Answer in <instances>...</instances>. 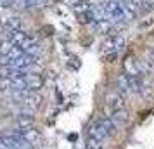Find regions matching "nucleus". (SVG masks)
<instances>
[{"instance_id":"obj_1","label":"nucleus","mask_w":154,"mask_h":149,"mask_svg":"<svg viewBox=\"0 0 154 149\" xmlns=\"http://www.w3.org/2000/svg\"><path fill=\"white\" fill-rule=\"evenodd\" d=\"M116 130H118V127L114 125V121L111 118H100V120H95L88 127V137L104 141V139L116 134Z\"/></svg>"},{"instance_id":"obj_2","label":"nucleus","mask_w":154,"mask_h":149,"mask_svg":"<svg viewBox=\"0 0 154 149\" xmlns=\"http://www.w3.org/2000/svg\"><path fill=\"white\" fill-rule=\"evenodd\" d=\"M125 47V38L121 35H109L102 43V50L106 54H118L119 50Z\"/></svg>"},{"instance_id":"obj_3","label":"nucleus","mask_w":154,"mask_h":149,"mask_svg":"<svg viewBox=\"0 0 154 149\" xmlns=\"http://www.w3.org/2000/svg\"><path fill=\"white\" fill-rule=\"evenodd\" d=\"M106 107H107V111L111 114L125 109V97L118 92H109L107 97H106Z\"/></svg>"},{"instance_id":"obj_4","label":"nucleus","mask_w":154,"mask_h":149,"mask_svg":"<svg viewBox=\"0 0 154 149\" xmlns=\"http://www.w3.org/2000/svg\"><path fill=\"white\" fill-rule=\"evenodd\" d=\"M23 78H24V88L29 92H38L43 87V78L38 73H26Z\"/></svg>"},{"instance_id":"obj_5","label":"nucleus","mask_w":154,"mask_h":149,"mask_svg":"<svg viewBox=\"0 0 154 149\" xmlns=\"http://www.w3.org/2000/svg\"><path fill=\"white\" fill-rule=\"evenodd\" d=\"M19 134H21L23 141H26L29 146H33V147H38V146H40V142H42V134H40L35 127L23 128V130H19Z\"/></svg>"},{"instance_id":"obj_6","label":"nucleus","mask_w":154,"mask_h":149,"mask_svg":"<svg viewBox=\"0 0 154 149\" xmlns=\"http://www.w3.org/2000/svg\"><path fill=\"white\" fill-rule=\"evenodd\" d=\"M33 125H35V116L31 114L29 109H26V111H23V113H19L16 116V127L19 128V130H23V128H31Z\"/></svg>"},{"instance_id":"obj_7","label":"nucleus","mask_w":154,"mask_h":149,"mask_svg":"<svg viewBox=\"0 0 154 149\" xmlns=\"http://www.w3.org/2000/svg\"><path fill=\"white\" fill-rule=\"evenodd\" d=\"M92 28H94V31H97V33H111L112 28H114V24H112L109 19H97V21H94L90 24Z\"/></svg>"},{"instance_id":"obj_8","label":"nucleus","mask_w":154,"mask_h":149,"mask_svg":"<svg viewBox=\"0 0 154 149\" xmlns=\"http://www.w3.org/2000/svg\"><path fill=\"white\" fill-rule=\"evenodd\" d=\"M4 31H24L23 21L19 17H7L4 23Z\"/></svg>"},{"instance_id":"obj_9","label":"nucleus","mask_w":154,"mask_h":149,"mask_svg":"<svg viewBox=\"0 0 154 149\" xmlns=\"http://www.w3.org/2000/svg\"><path fill=\"white\" fill-rule=\"evenodd\" d=\"M125 73L126 75H137L139 76V66H137V59L128 56L125 59Z\"/></svg>"},{"instance_id":"obj_10","label":"nucleus","mask_w":154,"mask_h":149,"mask_svg":"<svg viewBox=\"0 0 154 149\" xmlns=\"http://www.w3.org/2000/svg\"><path fill=\"white\" fill-rule=\"evenodd\" d=\"M111 120L114 121L116 127H121V125H126L128 123V114L125 113V109H121V111H116V113L111 114Z\"/></svg>"},{"instance_id":"obj_11","label":"nucleus","mask_w":154,"mask_h":149,"mask_svg":"<svg viewBox=\"0 0 154 149\" xmlns=\"http://www.w3.org/2000/svg\"><path fill=\"white\" fill-rule=\"evenodd\" d=\"M116 83H118V88H119V92H121V95L130 94V90H128V80H126V73L119 75L118 80H116Z\"/></svg>"},{"instance_id":"obj_12","label":"nucleus","mask_w":154,"mask_h":149,"mask_svg":"<svg viewBox=\"0 0 154 149\" xmlns=\"http://www.w3.org/2000/svg\"><path fill=\"white\" fill-rule=\"evenodd\" d=\"M104 141H99V139H94V137H88L87 139V144H85V149H102L104 147Z\"/></svg>"},{"instance_id":"obj_13","label":"nucleus","mask_w":154,"mask_h":149,"mask_svg":"<svg viewBox=\"0 0 154 149\" xmlns=\"http://www.w3.org/2000/svg\"><path fill=\"white\" fill-rule=\"evenodd\" d=\"M135 7H142V5H146V0H130Z\"/></svg>"},{"instance_id":"obj_14","label":"nucleus","mask_w":154,"mask_h":149,"mask_svg":"<svg viewBox=\"0 0 154 149\" xmlns=\"http://www.w3.org/2000/svg\"><path fill=\"white\" fill-rule=\"evenodd\" d=\"M151 64H152V66H154V49L151 50Z\"/></svg>"},{"instance_id":"obj_15","label":"nucleus","mask_w":154,"mask_h":149,"mask_svg":"<svg viewBox=\"0 0 154 149\" xmlns=\"http://www.w3.org/2000/svg\"><path fill=\"white\" fill-rule=\"evenodd\" d=\"M0 149H5V147H0Z\"/></svg>"}]
</instances>
